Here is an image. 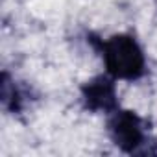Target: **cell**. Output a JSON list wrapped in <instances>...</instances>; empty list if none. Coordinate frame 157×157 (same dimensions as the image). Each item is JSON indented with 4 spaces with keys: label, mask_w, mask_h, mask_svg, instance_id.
<instances>
[{
    "label": "cell",
    "mask_w": 157,
    "mask_h": 157,
    "mask_svg": "<svg viewBox=\"0 0 157 157\" xmlns=\"http://www.w3.org/2000/svg\"><path fill=\"white\" fill-rule=\"evenodd\" d=\"M91 43H94L105 61V68L113 78L118 80H139L144 74L146 61L144 54L139 46V43L124 33L113 35L107 41H94L91 37Z\"/></svg>",
    "instance_id": "6da1fadb"
},
{
    "label": "cell",
    "mask_w": 157,
    "mask_h": 157,
    "mask_svg": "<svg viewBox=\"0 0 157 157\" xmlns=\"http://www.w3.org/2000/svg\"><path fill=\"white\" fill-rule=\"evenodd\" d=\"M109 135L113 142L128 153H135L146 140L142 120L133 111H115L109 120Z\"/></svg>",
    "instance_id": "7a4b0ae2"
},
{
    "label": "cell",
    "mask_w": 157,
    "mask_h": 157,
    "mask_svg": "<svg viewBox=\"0 0 157 157\" xmlns=\"http://www.w3.org/2000/svg\"><path fill=\"white\" fill-rule=\"evenodd\" d=\"M82 96H83V104L89 111L109 113V111H115L118 105L115 83L107 76H98L94 80L87 82L82 87Z\"/></svg>",
    "instance_id": "3957f363"
},
{
    "label": "cell",
    "mask_w": 157,
    "mask_h": 157,
    "mask_svg": "<svg viewBox=\"0 0 157 157\" xmlns=\"http://www.w3.org/2000/svg\"><path fill=\"white\" fill-rule=\"evenodd\" d=\"M0 87H2V91H0V94H2V104L10 111H21V107H22L21 93L15 87V83L10 82V76L6 72L2 74V83H0Z\"/></svg>",
    "instance_id": "277c9868"
}]
</instances>
